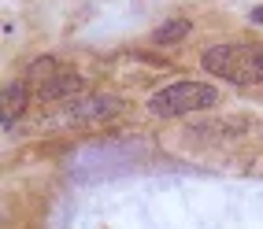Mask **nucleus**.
Returning <instances> with one entry per match:
<instances>
[{
	"label": "nucleus",
	"instance_id": "f257e3e1",
	"mask_svg": "<svg viewBox=\"0 0 263 229\" xmlns=\"http://www.w3.org/2000/svg\"><path fill=\"white\" fill-rule=\"evenodd\" d=\"M204 70L234 85H259L263 81V45H212L204 52Z\"/></svg>",
	"mask_w": 263,
	"mask_h": 229
},
{
	"label": "nucleus",
	"instance_id": "f03ea898",
	"mask_svg": "<svg viewBox=\"0 0 263 229\" xmlns=\"http://www.w3.org/2000/svg\"><path fill=\"white\" fill-rule=\"evenodd\" d=\"M215 100H219V89H212L204 81H174L148 100V111L160 115V118H178V115H189V111L215 108Z\"/></svg>",
	"mask_w": 263,
	"mask_h": 229
},
{
	"label": "nucleus",
	"instance_id": "7ed1b4c3",
	"mask_svg": "<svg viewBox=\"0 0 263 229\" xmlns=\"http://www.w3.org/2000/svg\"><path fill=\"white\" fill-rule=\"evenodd\" d=\"M122 111H126V100L108 96V93H93V96L71 100V103L60 111V118L82 126V122H108V118H115V115H122Z\"/></svg>",
	"mask_w": 263,
	"mask_h": 229
},
{
	"label": "nucleus",
	"instance_id": "20e7f679",
	"mask_svg": "<svg viewBox=\"0 0 263 229\" xmlns=\"http://www.w3.org/2000/svg\"><path fill=\"white\" fill-rule=\"evenodd\" d=\"M249 133V122L245 118H208V122H197V126H189V137L200 140L204 148H226L241 140Z\"/></svg>",
	"mask_w": 263,
	"mask_h": 229
},
{
	"label": "nucleus",
	"instance_id": "39448f33",
	"mask_svg": "<svg viewBox=\"0 0 263 229\" xmlns=\"http://www.w3.org/2000/svg\"><path fill=\"white\" fill-rule=\"evenodd\" d=\"M26 100H30V89L23 81L4 85V93H0V126L4 130H11L15 122H19V115L26 111Z\"/></svg>",
	"mask_w": 263,
	"mask_h": 229
},
{
	"label": "nucleus",
	"instance_id": "423d86ee",
	"mask_svg": "<svg viewBox=\"0 0 263 229\" xmlns=\"http://www.w3.org/2000/svg\"><path fill=\"white\" fill-rule=\"evenodd\" d=\"M82 89V78L74 74V70H60L56 78H48L45 85H37V96L41 100H67V96H74Z\"/></svg>",
	"mask_w": 263,
	"mask_h": 229
},
{
	"label": "nucleus",
	"instance_id": "0eeeda50",
	"mask_svg": "<svg viewBox=\"0 0 263 229\" xmlns=\"http://www.w3.org/2000/svg\"><path fill=\"white\" fill-rule=\"evenodd\" d=\"M60 59H52V56H41V59H33L30 67H26V81H37V85H45L48 78H56L60 74Z\"/></svg>",
	"mask_w": 263,
	"mask_h": 229
},
{
	"label": "nucleus",
	"instance_id": "6e6552de",
	"mask_svg": "<svg viewBox=\"0 0 263 229\" xmlns=\"http://www.w3.org/2000/svg\"><path fill=\"white\" fill-rule=\"evenodd\" d=\"M189 33V23L185 19H171V23H163L160 30H152V41L156 45H174V41H182Z\"/></svg>",
	"mask_w": 263,
	"mask_h": 229
},
{
	"label": "nucleus",
	"instance_id": "1a4fd4ad",
	"mask_svg": "<svg viewBox=\"0 0 263 229\" xmlns=\"http://www.w3.org/2000/svg\"><path fill=\"white\" fill-rule=\"evenodd\" d=\"M252 23H256V26H263V4H259V8H252Z\"/></svg>",
	"mask_w": 263,
	"mask_h": 229
}]
</instances>
